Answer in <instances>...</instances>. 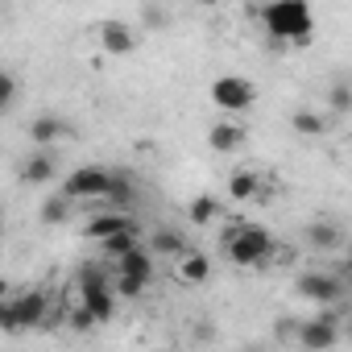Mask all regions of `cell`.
I'll return each mask as SVG.
<instances>
[{
	"instance_id": "cell-28",
	"label": "cell",
	"mask_w": 352,
	"mask_h": 352,
	"mask_svg": "<svg viewBox=\"0 0 352 352\" xmlns=\"http://www.w3.org/2000/svg\"><path fill=\"white\" fill-rule=\"evenodd\" d=\"M344 340H348V344H352V319H348V327H344Z\"/></svg>"
},
{
	"instance_id": "cell-4",
	"label": "cell",
	"mask_w": 352,
	"mask_h": 352,
	"mask_svg": "<svg viewBox=\"0 0 352 352\" xmlns=\"http://www.w3.org/2000/svg\"><path fill=\"white\" fill-rule=\"evenodd\" d=\"M112 183H116V174L108 166H75L67 179H63V195L67 199H108L112 195Z\"/></svg>"
},
{
	"instance_id": "cell-22",
	"label": "cell",
	"mask_w": 352,
	"mask_h": 352,
	"mask_svg": "<svg viewBox=\"0 0 352 352\" xmlns=\"http://www.w3.org/2000/svg\"><path fill=\"white\" fill-rule=\"evenodd\" d=\"M327 104H331V112H352V79H336L331 87H327Z\"/></svg>"
},
{
	"instance_id": "cell-19",
	"label": "cell",
	"mask_w": 352,
	"mask_h": 352,
	"mask_svg": "<svg viewBox=\"0 0 352 352\" xmlns=\"http://www.w3.org/2000/svg\"><path fill=\"white\" fill-rule=\"evenodd\" d=\"M54 166H58V162H54V153L38 149V153L25 162V170H21V174H25V183H50V179H54Z\"/></svg>"
},
{
	"instance_id": "cell-21",
	"label": "cell",
	"mask_w": 352,
	"mask_h": 352,
	"mask_svg": "<svg viewBox=\"0 0 352 352\" xmlns=\"http://www.w3.org/2000/svg\"><path fill=\"white\" fill-rule=\"evenodd\" d=\"M71 204H75V199H67L63 191H58V195H50V199L42 204V224H63V220L71 216Z\"/></svg>"
},
{
	"instance_id": "cell-5",
	"label": "cell",
	"mask_w": 352,
	"mask_h": 352,
	"mask_svg": "<svg viewBox=\"0 0 352 352\" xmlns=\"http://www.w3.org/2000/svg\"><path fill=\"white\" fill-rule=\"evenodd\" d=\"M208 96H212V104L232 120V116H241V112L253 108V100H257V83L245 79V75H220V79L208 87Z\"/></svg>"
},
{
	"instance_id": "cell-10",
	"label": "cell",
	"mask_w": 352,
	"mask_h": 352,
	"mask_svg": "<svg viewBox=\"0 0 352 352\" xmlns=\"http://www.w3.org/2000/svg\"><path fill=\"white\" fill-rule=\"evenodd\" d=\"M63 137H71V124H67L63 116H54V112L34 116V124H30V141H34L38 149H46V145H54V141H63Z\"/></svg>"
},
{
	"instance_id": "cell-17",
	"label": "cell",
	"mask_w": 352,
	"mask_h": 352,
	"mask_svg": "<svg viewBox=\"0 0 352 352\" xmlns=\"http://www.w3.org/2000/svg\"><path fill=\"white\" fill-rule=\"evenodd\" d=\"M290 129L298 137H323L327 133V116L323 112H311V108H298V112H290Z\"/></svg>"
},
{
	"instance_id": "cell-11",
	"label": "cell",
	"mask_w": 352,
	"mask_h": 352,
	"mask_svg": "<svg viewBox=\"0 0 352 352\" xmlns=\"http://www.w3.org/2000/svg\"><path fill=\"white\" fill-rule=\"evenodd\" d=\"M174 278H179L183 286H204V282L212 278V257L191 249L187 257H179V261H174Z\"/></svg>"
},
{
	"instance_id": "cell-20",
	"label": "cell",
	"mask_w": 352,
	"mask_h": 352,
	"mask_svg": "<svg viewBox=\"0 0 352 352\" xmlns=\"http://www.w3.org/2000/svg\"><path fill=\"white\" fill-rule=\"evenodd\" d=\"M307 241H311L315 249H336V245H340V228L327 224V220H315V224L307 228Z\"/></svg>"
},
{
	"instance_id": "cell-9",
	"label": "cell",
	"mask_w": 352,
	"mask_h": 352,
	"mask_svg": "<svg viewBox=\"0 0 352 352\" xmlns=\"http://www.w3.org/2000/svg\"><path fill=\"white\" fill-rule=\"evenodd\" d=\"M129 228H137V220H133L129 212H112V208H108V212H100V216H91V220L83 224V236L104 245V241H112L116 232H129Z\"/></svg>"
},
{
	"instance_id": "cell-13",
	"label": "cell",
	"mask_w": 352,
	"mask_h": 352,
	"mask_svg": "<svg viewBox=\"0 0 352 352\" xmlns=\"http://www.w3.org/2000/svg\"><path fill=\"white\" fill-rule=\"evenodd\" d=\"M261 195H265L261 174H253V170H232L228 174V199L245 204V199H261Z\"/></svg>"
},
{
	"instance_id": "cell-15",
	"label": "cell",
	"mask_w": 352,
	"mask_h": 352,
	"mask_svg": "<svg viewBox=\"0 0 352 352\" xmlns=\"http://www.w3.org/2000/svg\"><path fill=\"white\" fill-rule=\"evenodd\" d=\"M112 270H116V274H124V278H141V282H149V278H153V253L141 245V249H133L124 261H116Z\"/></svg>"
},
{
	"instance_id": "cell-24",
	"label": "cell",
	"mask_w": 352,
	"mask_h": 352,
	"mask_svg": "<svg viewBox=\"0 0 352 352\" xmlns=\"http://www.w3.org/2000/svg\"><path fill=\"white\" fill-rule=\"evenodd\" d=\"M145 286H149V282H141V278H124V274H116V278H112L116 298H141V294H145Z\"/></svg>"
},
{
	"instance_id": "cell-27",
	"label": "cell",
	"mask_w": 352,
	"mask_h": 352,
	"mask_svg": "<svg viewBox=\"0 0 352 352\" xmlns=\"http://www.w3.org/2000/svg\"><path fill=\"white\" fill-rule=\"evenodd\" d=\"M141 17H145L149 25H166V21H170V13H162V9H149V5L141 9Z\"/></svg>"
},
{
	"instance_id": "cell-29",
	"label": "cell",
	"mask_w": 352,
	"mask_h": 352,
	"mask_svg": "<svg viewBox=\"0 0 352 352\" xmlns=\"http://www.w3.org/2000/svg\"><path fill=\"white\" fill-rule=\"evenodd\" d=\"M344 265H348V274H352V253H348V261H344Z\"/></svg>"
},
{
	"instance_id": "cell-8",
	"label": "cell",
	"mask_w": 352,
	"mask_h": 352,
	"mask_svg": "<svg viewBox=\"0 0 352 352\" xmlns=\"http://www.w3.org/2000/svg\"><path fill=\"white\" fill-rule=\"evenodd\" d=\"M340 336H344V327L336 323L331 311H323L319 319L298 323V348H307V352H327V348L340 344Z\"/></svg>"
},
{
	"instance_id": "cell-18",
	"label": "cell",
	"mask_w": 352,
	"mask_h": 352,
	"mask_svg": "<svg viewBox=\"0 0 352 352\" xmlns=\"http://www.w3.org/2000/svg\"><path fill=\"white\" fill-rule=\"evenodd\" d=\"M149 253H162V257H187L191 249H187V241L179 236V232H170V228H162V232H153V241H149Z\"/></svg>"
},
{
	"instance_id": "cell-26",
	"label": "cell",
	"mask_w": 352,
	"mask_h": 352,
	"mask_svg": "<svg viewBox=\"0 0 352 352\" xmlns=\"http://www.w3.org/2000/svg\"><path fill=\"white\" fill-rule=\"evenodd\" d=\"M17 104V79H13V71H5L0 75V108H13Z\"/></svg>"
},
{
	"instance_id": "cell-6",
	"label": "cell",
	"mask_w": 352,
	"mask_h": 352,
	"mask_svg": "<svg viewBox=\"0 0 352 352\" xmlns=\"http://www.w3.org/2000/svg\"><path fill=\"white\" fill-rule=\"evenodd\" d=\"M96 38H100V50L112 54V58H124V54H133L141 46V30L129 25V21H120V17H104L96 25Z\"/></svg>"
},
{
	"instance_id": "cell-23",
	"label": "cell",
	"mask_w": 352,
	"mask_h": 352,
	"mask_svg": "<svg viewBox=\"0 0 352 352\" xmlns=\"http://www.w3.org/2000/svg\"><path fill=\"white\" fill-rule=\"evenodd\" d=\"M63 319H67V327H71V331H91V327H100V323H96V315H91L83 302H75Z\"/></svg>"
},
{
	"instance_id": "cell-16",
	"label": "cell",
	"mask_w": 352,
	"mask_h": 352,
	"mask_svg": "<svg viewBox=\"0 0 352 352\" xmlns=\"http://www.w3.org/2000/svg\"><path fill=\"white\" fill-rule=\"evenodd\" d=\"M187 220H191L195 228H212V224L220 220V199H216V195H195L191 208H187Z\"/></svg>"
},
{
	"instance_id": "cell-3",
	"label": "cell",
	"mask_w": 352,
	"mask_h": 352,
	"mask_svg": "<svg viewBox=\"0 0 352 352\" xmlns=\"http://www.w3.org/2000/svg\"><path fill=\"white\" fill-rule=\"evenodd\" d=\"M50 323V298L42 290H25L21 298H9L5 302V331L17 336V331H38Z\"/></svg>"
},
{
	"instance_id": "cell-12",
	"label": "cell",
	"mask_w": 352,
	"mask_h": 352,
	"mask_svg": "<svg viewBox=\"0 0 352 352\" xmlns=\"http://www.w3.org/2000/svg\"><path fill=\"white\" fill-rule=\"evenodd\" d=\"M208 145H212L216 153H236V149L245 145V129H241L236 120H216V124L208 129Z\"/></svg>"
},
{
	"instance_id": "cell-1",
	"label": "cell",
	"mask_w": 352,
	"mask_h": 352,
	"mask_svg": "<svg viewBox=\"0 0 352 352\" xmlns=\"http://www.w3.org/2000/svg\"><path fill=\"white\" fill-rule=\"evenodd\" d=\"M257 17L274 46H311L315 42V9L307 0H274Z\"/></svg>"
},
{
	"instance_id": "cell-14",
	"label": "cell",
	"mask_w": 352,
	"mask_h": 352,
	"mask_svg": "<svg viewBox=\"0 0 352 352\" xmlns=\"http://www.w3.org/2000/svg\"><path fill=\"white\" fill-rule=\"evenodd\" d=\"M133 249H141V228H129V232H116L112 241H104L100 245V253H104V261L108 265H116V261H124Z\"/></svg>"
},
{
	"instance_id": "cell-7",
	"label": "cell",
	"mask_w": 352,
	"mask_h": 352,
	"mask_svg": "<svg viewBox=\"0 0 352 352\" xmlns=\"http://www.w3.org/2000/svg\"><path fill=\"white\" fill-rule=\"evenodd\" d=\"M294 294L307 298V302H319V307H336L344 298V286L331 278V274H319V270H307L294 278Z\"/></svg>"
},
{
	"instance_id": "cell-2",
	"label": "cell",
	"mask_w": 352,
	"mask_h": 352,
	"mask_svg": "<svg viewBox=\"0 0 352 352\" xmlns=\"http://www.w3.org/2000/svg\"><path fill=\"white\" fill-rule=\"evenodd\" d=\"M220 253H224L232 265H241V270H265V265L274 261L278 245H274V232H270V228L241 220V224H232V228L220 236Z\"/></svg>"
},
{
	"instance_id": "cell-25",
	"label": "cell",
	"mask_w": 352,
	"mask_h": 352,
	"mask_svg": "<svg viewBox=\"0 0 352 352\" xmlns=\"http://www.w3.org/2000/svg\"><path fill=\"white\" fill-rule=\"evenodd\" d=\"M129 199H133V183H129V179H120V174H116V183H112V195H108L104 204H108V208L116 212V208H124Z\"/></svg>"
},
{
	"instance_id": "cell-31",
	"label": "cell",
	"mask_w": 352,
	"mask_h": 352,
	"mask_svg": "<svg viewBox=\"0 0 352 352\" xmlns=\"http://www.w3.org/2000/svg\"><path fill=\"white\" fill-rule=\"evenodd\" d=\"M162 352H166V348H162Z\"/></svg>"
},
{
	"instance_id": "cell-30",
	"label": "cell",
	"mask_w": 352,
	"mask_h": 352,
	"mask_svg": "<svg viewBox=\"0 0 352 352\" xmlns=\"http://www.w3.org/2000/svg\"><path fill=\"white\" fill-rule=\"evenodd\" d=\"M245 352H261V348H245Z\"/></svg>"
}]
</instances>
